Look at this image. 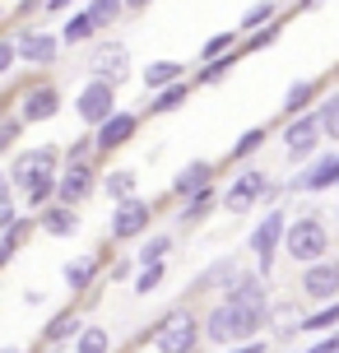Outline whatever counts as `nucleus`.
Instances as JSON below:
<instances>
[{
	"instance_id": "f257e3e1",
	"label": "nucleus",
	"mask_w": 339,
	"mask_h": 353,
	"mask_svg": "<svg viewBox=\"0 0 339 353\" xmlns=\"http://www.w3.org/2000/svg\"><path fill=\"white\" fill-rule=\"evenodd\" d=\"M135 344H154L158 353H200V344H205V312L181 302L172 312H163L149 330H140Z\"/></svg>"
},
{
	"instance_id": "f03ea898",
	"label": "nucleus",
	"mask_w": 339,
	"mask_h": 353,
	"mask_svg": "<svg viewBox=\"0 0 339 353\" xmlns=\"http://www.w3.org/2000/svg\"><path fill=\"white\" fill-rule=\"evenodd\" d=\"M260 325H269V316L247 312V307H237L228 298L205 307V344H218V349H237V344L260 339Z\"/></svg>"
},
{
	"instance_id": "7ed1b4c3",
	"label": "nucleus",
	"mask_w": 339,
	"mask_h": 353,
	"mask_svg": "<svg viewBox=\"0 0 339 353\" xmlns=\"http://www.w3.org/2000/svg\"><path fill=\"white\" fill-rule=\"evenodd\" d=\"M330 251H335V237H330V223H325L316 210L298 214L293 223H288V242H284V256L293 265H321L330 261Z\"/></svg>"
},
{
	"instance_id": "20e7f679",
	"label": "nucleus",
	"mask_w": 339,
	"mask_h": 353,
	"mask_svg": "<svg viewBox=\"0 0 339 353\" xmlns=\"http://www.w3.org/2000/svg\"><path fill=\"white\" fill-rule=\"evenodd\" d=\"M10 112H19L28 125H47L61 117V107H65V98H61V88L52 84V79H42V74H33L28 84H19L14 93H10Z\"/></svg>"
},
{
	"instance_id": "39448f33",
	"label": "nucleus",
	"mask_w": 339,
	"mask_h": 353,
	"mask_svg": "<svg viewBox=\"0 0 339 353\" xmlns=\"http://www.w3.org/2000/svg\"><path fill=\"white\" fill-rule=\"evenodd\" d=\"M65 168V149H56V144H37V149H19L10 168H5V181L14 186V191H28L37 186L42 176H61Z\"/></svg>"
},
{
	"instance_id": "423d86ee",
	"label": "nucleus",
	"mask_w": 339,
	"mask_h": 353,
	"mask_svg": "<svg viewBox=\"0 0 339 353\" xmlns=\"http://www.w3.org/2000/svg\"><path fill=\"white\" fill-rule=\"evenodd\" d=\"M288 210H265L260 214V223L251 228V237H247V251H251V261H256V270L269 279V270H274V256L284 251V242H288Z\"/></svg>"
},
{
	"instance_id": "0eeeda50",
	"label": "nucleus",
	"mask_w": 339,
	"mask_h": 353,
	"mask_svg": "<svg viewBox=\"0 0 339 353\" xmlns=\"http://www.w3.org/2000/svg\"><path fill=\"white\" fill-rule=\"evenodd\" d=\"M279 140H284V159L288 163H311L316 154H321V144H325L321 117H316V112H302V117L279 121Z\"/></svg>"
},
{
	"instance_id": "6e6552de",
	"label": "nucleus",
	"mask_w": 339,
	"mask_h": 353,
	"mask_svg": "<svg viewBox=\"0 0 339 353\" xmlns=\"http://www.w3.org/2000/svg\"><path fill=\"white\" fill-rule=\"evenodd\" d=\"M154 219H158V200H144V195L125 200V205H112L107 242H140V237H149Z\"/></svg>"
},
{
	"instance_id": "1a4fd4ad",
	"label": "nucleus",
	"mask_w": 339,
	"mask_h": 353,
	"mask_svg": "<svg viewBox=\"0 0 339 353\" xmlns=\"http://www.w3.org/2000/svg\"><path fill=\"white\" fill-rule=\"evenodd\" d=\"M84 74H89V79H112V84L121 88L125 79H130V52H125V42H116V37H98V42L89 47Z\"/></svg>"
},
{
	"instance_id": "9d476101",
	"label": "nucleus",
	"mask_w": 339,
	"mask_h": 353,
	"mask_svg": "<svg viewBox=\"0 0 339 353\" xmlns=\"http://www.w3.org/2000/svg\"><path fill=\"white\" fill-rule=\"evenodd\" d=\"M116 112H121V107H116V84H112V79H89V84L74 93V117L89 125V130L112 121Z\"/></svg>"
},
{
	"instance_id": "9b49d317",
	"label": "nucleus",
	"mask_w": 339,
	"mask_h": 353,
	"mask_svg": "<svg viewBox=\"0 0 339 353\" xmlns=\"http://www.w3.org/2000/svg\"><path fill=\"white\" fill-rule=\"evenodd\" d=\"M274 176H265L260 168H242V172L228 181L223 191V210L228 214H251V210H265V191Z\"/></svg>"
},
{
	"instance_id": "f8f14e48",
	"label": "nucleus",
	"mask_w": 339,
	"mask_h": 353,
	"mask_svg": "<svg viewBox=\"0 0 339 353\" xmlns=\"http://www.w3.org/2000/svg\"><path fill=\"white\" fill-rule=\"evenodd\" d=\"M10 33H14V42H19V61H23V65H37V70L56 65V61H61V52H65L61 33H47V28H33V23L10 28Z\"/></svg>"
},
{
	"instance_id": "ddd939ff",
	"label": "nucleus",
	"mask_w": 339,
	"mask_h": 353,
	"mask_svg": "<svg viewBox=\"0 0 339 353\" xmlns=\"http://www.w3.org/2000/svg\"><path fill=\"white\" fill-rule=\"evenodd\" d=\"M288 195H321V191H339V149L335 154H316L302 172L284 181Z\"/></svg>"
},
{
	"instance_id": "4468645a",
	"label": "nucleus",
	"mask_w": 339,
	"mask_h": 353,
	"mask_svg": "<svg viewBox=\"0 0 339 353\" xmlns=\"http://www.w3.org/2000/svg\"><path fill=\"white\" fill-rule=\"evenodd\" d=\"M93 191H103V172H98V163H65L61 176H56V200H65V205H84Z\"/></svg>"
},
{
	"instance_id": "2eb2a0df",
	"label": "nucleus",
	"mask_w": 339,
	"mask_h": 353,
	"mask_svg": "<svg viewBox=\"0 0 339 353\" xmlns=\"http://www.w3.org/2000/svg\"><path fill=\"white\" fill-rule=\"evenodd\" d=\"M298 298L316 302V307L339 302V261H335V256L321 261V265H307L302 274H298Z\"/></svg>"
},
{
	"instance_id": "dca6fc26",
	"label": "nucleus",
	"mask_w": 339,
	"mask_h": 353,
	"mask_svg": "<svg viewBox=\"0 0 339 353\" xmlns=\"http://www.w3.org/2000/svg\"><path fill=\"white\" fill-rule=\"evenodd\" d=\"M242 279V261L237 256H218L191 279V298H214V293H228L232 283Z\"/></svg>"
},
{
	"instance_id": "f3484780",
	"label": "nucleus",
	"mask_w": 339,
	"mask_h": 353,
	"mask_svg": "<svg viewBox=\"0 0 339 353\" xmlns=\"http://www.w3.org/2000/svg\"><path fill=\"white\" fill-rule=\"evenodd\" d=\"M140 121H144V112H116L112 121H103L93 135H98V159H107V154H116V149H125V144L140 135Z\"/></svg>"
},
{
	"instance_id": "a211bd4d",
	"label": "nucleus",
	"mask_w": 339,
	"mask_h": 353,
	"mask_svg": "<svg viewBox=\"0 0 339 353\" xmlns=\"http://www.w3.org/2000/svg\"><path fill=\"white\" fill-rule=\"evenodd\" d=\"M214 163L209 159H196V163H186V168H181L177 176H172V200H191V195H200V191H209V186H214Z\"/></svg>"
},
{
	"instance_id": "6ab92c4d",
	"label": "nucleus",
	"mask_w": 339,
	"mask_h": 353,
	"mask_svg": "<svg viewBox=\"0 0 339 353\" xmlns=\"http://www.w3.org/2000/svg\"><path fill=\"white\" fill-rule=\"evenodd\" d=\"M84 325H89V321H84L79 307H61V312L42 325V344H47V349H52V344H74V339L84 335Z\"/></svg>"
},
{
	"instance_id": "aec40b11",
	"label": "nucleus",
	"mask_w": 339,
	"mask_h": 353,
	"mask_svg": "<svg viewBox=\"0 0 339 353\" xmlns=\"http://www.w3.org/2000/svg\"><path fill=\"white\" fill-rule=\"evenodd\" d=\"M316 103H321V79H293L284 88V103H279V121L302 117V112H316Z\"/></svg>"
},
{
	"instance_id": "412c9836",
	"label": "nucleus",
	"mask_w": 339,
	"mask_h": 353,
	"mask_svg": "<svg viewBox=\"0 0 339 353\" xmlns=\"http://www.w3.org/2000/svg\"><path fill=\"white\" fill-rule=\"evenodd\" d=\"M79 228H84V219L65 200H56V205H47V210L37 214V232H47V237H74Z\"/></svg>"
},
{
	"instance_id": "4be33fe9",
	"label": "nucleus",
	"mask_w": 339,
	"mask_h": 353,
	"mask_svg": "<svg viewBox=\"0 0 339 353\" xmlns=\"http://www.w3.org/2000/svg\"><path fill=\"white\" fill-rule=\"evenodd\" d=\"M181 79H191V74H186V61H172V56H163V61H154V65H144V74H140L144 93H163V88L181 84Z\"/></svg>"
},
{
	"instance_id": "5701e85b",
	"label": "nucleus",
	"mask_w": 339,
	"mask_h": 353,
	"mask_svg": "<svg viewBox=\"0 0 339 353\" xmlns=\"http://www.w3.org/2000/svg\"><path fill=\"white\" fill-rule=\"evenodd\" d=\"M191 93H196V79H181V84L163 88V93H149L144 117H172V112H181V107L191 103Z\"/></svg>"
},
{
	"instance_id": "b1692460",
	"label": "nucleus",
	"mask_w": 339,
	"mask_h": 353,
	"mask_svg": "<svg viewBox=\"0 0 339 353\" xmlns=\"http://www.w3.org/2000/svg\"><path fill=\"white\" fill-rule=\"evenodd\" d=\"M214 205H218V186H209V191L191 195V200H181V210H177V228H181V232L200 228V223H205V219L214 214Z\"/></svg>"
},
{
	"instance_id": "393cba45",
	"label": "nucleus",
	"mask_w": 339,
	"mask_h": 353,
	"mask_svg": "<svg viewBox=\"0 0 339 353\" xmlns=\"http://www.w3.org/2000/svg\"><path fill=\"white\" fill-rule=\"evenodd\" d=\"M302 321H307V312L298 307V298H284V302H274L269 307V325H274V339H293L298 330H302Z\"/></svg>"
},
{
	"instance_id": "a878e982",
	"label": "nucleus",
	"mask_w": 339,
	"mask_h": 353,
	"mask_svg": "<svg viewBox=\"0 0 339 353\" xmlns=\"http://www.w3.org/2000/svg\"><path fill=\"white\" fill-rule=\"evenodd\" d=\"M98 23H93L89 19V10H74V14H65V23H61V42H65V47H93V42H98Z\"/></svg>"
},
{
	"instance_id": "bb28decb",
	"label": "nucleus",
	"mask_w": 339,
	"mask_h": 353,
	"mask_svg": "<svg viewBox=\"0 0 339 353\" xmlns=\"http://www.w3.org/2000/svg\"><path fill=\"white\" fill-rule=\"evenodd\" d=\"M98 270H103V256H84V261H70L61 274H65V288H70L74 298H84V293H93Z\"/></svg>"
},
{
	"instance_id": "cd10ccee",
	"label": "nucleus",
	"mask_w": 339,
	"mask_h": 353,
	"mask_svg": "<svg viewBox=\"0 0 339 353\" xmlns=\"http://www.w3.org/2000/svg\"><path fill=\"white\" fill-rule=\"evenodd\" d=\"M33 232H37V214H23V219H14L10 228H0V261L10 265L19 256V247H23Z\"/></svg>"
},
{
	"instance_id": "c85d7f7f",
	"label": "nucleus",
	"mask_w": 339,
	"mask_h": 353,
	"mask_svg": "<svg viewBox=\"0 0 339 353\" xmlns=\"http://www.w3.org/2000/svg\"><path fill=\"white\" fill-rule=\"evenodd\" d=\"M103 195H107L112 205H125V200L140 195V176L130 172V168H112V172H103Z\"/></svg>"
},
{
	"instance_id": "c756f323",
	"label": "nucleus",
	"mask_w": 339,
	"mask_h": 353,
	"mask_svg": "<svg viewBox=\"0 0 339 353\" xmlns=\"http://www.w3.org/2000/svg\"><path fill=\"white\" fill-rule=\"evenodd\" d=\"M269 135H274V130H269L265 121H260V125H251V130H242V135H237V144L228 149V159H232V163H247V159H256V154L265 149V140H269Z\"/></svg>"
},
{
	"instance_id": "7c9ffc66",
	"label": "nucleus",
	"mask_w": 339,
	"mask_h": 353,
	"mask_svg": "<svg viewBox=\"0 0 339 353\" xmlns=\"http://www.w3.org/2000/svg\"><path fill=\"white\" fill-rule=\"evenodd\" d=\"M237 56H242V52L218 56V61H200V70L191 74V79H196V88H214V84H223V79L232 74V65H237Z\"/></svg>"
},
{
	"instance_id": "2f4dec72",
	"label": "nucleus",
	"mask_w": 339,
	"mask_h": 353,
	"mask_svg": "<svg viewBox=\"0 0 339 353\" xmlns=\"http://www.w3.org/2000/svg\"><path fill=\"white\" fill-rule=\"evenodd\" d=\"M242 28H223V33H214L205 47H200V61H218V56H232V52H242Z\"/></svg>"
},
{
	"instance_id": "473e14b6",
	"label": "nucleus",
	"mask_w": 339,
	"mask_h": 353,
	"mask_svg": "<svg viewBox=\"0 0 339 353\" xmlns=\"http://www.w3.org/2000/svg\"><path fill=\"white\" fill-rule=\"evenodd\" d=\"M279 19V0H256L247 14L237 19V28H242V37L247 33H256V28H265V23H274Z\"/></svg>"
},
{
	"instance_id": "72a5a7b5",
	"label": "nucleus",
	"mask_w": 339,
	"mask_h": 353,
	"mask_svg": "<svg viewBox=\"0 0 339 353\" xmlns=\"http://www.w3.org/2000/svg\"><path fill=\"white\" fill-rule=\"evenodd\" d=\"M84 10H89V19L98 23V33L116 28V19H121V14H130V10H125V0H89Z\"/></svg>"
},
{
	"instance_id": "f704fd0d",
	"label": "nucleus",
	"mask_w": 339,
	"mask_h": 353,
	"mask_svg": "<svg viewBox=\"0 0 339 353\" xmlns=\"http://www.w3.org/2000/svg\"><path fill=\"white\" fill-rule=\"evenodd\" d=\"M302 330L307 335H335L339 330V302H325V307H316V312H307Z\"/></svg>"
},
{
	"instance_id": "c9c22d12",
	"label": "nucleus",
	"mask_w": 339,
	"mask_h": 353,
	"mask_svg": "<svg viewBox=\"0 0 339 353\" xmlns=\"http://www.w3.org/2000/svg\"><path fill=\"white\" fill-rule=\"evenodd\" d=\"M167 251H172V237H167V232H149V237L140 242V251H135V261L140 265H163Z\"/></svg>"
},
{
	"instance_id": "e433bc0d",
	"label": "nucleus",
	"mask_w": 339,
	"mask_h": 353,
	"mask_svg": "<svg viewBox=\"0 0 339 353\" xmlns=\"http://www.w3.org/2000/svg\"><path fill=\"white\" fill-rule=\"evenodd\" d=\"M74 353H112V330L107 325H84V335L74 339Z\"/></svg>"
},
{
	"instance_id": "4c0bfd02",
	"label": "nucleus",
	"mask_w": 339,
	"mask_h": 353,
	"mask_svg": "<svg viewBox=\"0 0 339 353\" xmlns=\"http://www.w3.org/2000/svg\"><path fill=\"white\" fill-rule=\"evenodd\" d=\"M316 117H321L325 140H335V144H339V88H335V93H325L321 103H316Z\"/></svg>"
},
{
	"instance_id": "58836bf2",
	"label": "nucleus",
	"mask_w": 339,
	"mask_h": 353,
	"mask_svg": "<svg viewBox=\"0 0 339 353\" xmlns=\"http://www.w3.org/2000/svg\"><path fill=\"white\" fill-rule=\"evenodd\" d=\"M284 37V14L274 19V23H265V28H256V33H247V42H242V52H265V47H274Z\"/></svg>"
},
{
	"instance_id": "ea45409f",
	"label": "nucleus",
	"mask_w": 339,
	"mask_h": 353,
	"mask_svg": "<svg viewBox=\"0 0 339 353\" xmlns=\"http://www.w3.org/2000/svg\"><path fill=\"white\" fill-rule=\"evenodd\" d=\"M93 159H98V135L93 130H84L65 144V163H93Z\"/></svg>"
},
{
	"instance_id": "a19ab883",
	"label": "nucleus",
	"mask_w": 339,
	"mask_h": 353,
	"mask_svg": "<svg viewBox=\"0 0 339 353\" xmlns=\"http://www.w3.org/2000/svg\"><path fill=\"white\" fill-rule=\"evenodd\" d=\"M163 279H167V261L163 265H140V274H135V293L140 298H149V293H158Z\"/></svg>"
},
{
	"instance_id": "79ce46f5",
	"label": "nucleus",
	"mask_w": 339,
	"mask_h": 353,
	"mask_svg": "<svg viewBox=\"0 0 339 353\" xmlns=\"http://www.w3.org/2000/svg\"><path fill=\"white\" fill-rule=\"evenodd\" d=\"M23 117H19V112H10V107H5V121H0V149H14L19 144V135H23Z\"/></svg>"
},
{
	"instance_id": "37998d69",
	"label": "nucleus",
	"mask_w": 339,
	"mask_h": 353,
	"mask_svg": "<svg viewBox=\"0 0 339 353\" xmlns=\"http://www.w3.org/2000/svg\"><path fill=\"white\" fill-rule=\"evenodd\" d=\"M14 65H23L19 61V42H14V33H5L0 37V74H10Z\"/></svg>"
},
{
	"instance_id": "c03bdc74",
	"label": "nucleus",
	"mask_w": 339,
	"mask_h": 353,
	"mask_svg": "<svg viewBox=\"0 0 339 353\" xmlns=\"http://www.w3.org/2000/svg\"><path fill=\"white\" fill-rule=\"evenodd\" d=\"M135 274H140V261H125V256H121V261H112V279H116V283L135 279Z\"/></svg>"
},
{
	"instance_id": "a18cd8bd",
	"label": "nucleus",
	"mask_w": 339,
	"mask_h": 353,
	"mask_svg": "<svg viewBox=\"0 0 339 353\" xmlns=\"http://www.w3.org/2000/svg\"><path fill=\"white\" fill-rule=\"evenodd\" d=\"M33 10L42 14V10H47V0H19V5H14V14H19V19H28Z\"/></svg>"
},
{
	"instance_id": "49530a36",
	"label": "nucleus",
	"mask_w": 339,
	"mask_h": 353,
	"mask_svg": "<svg viewBox=\"0 0 339 353\" xmlns=\"http://www.w3.org/2000/svg\"><path fill=\"white\" fill-rule=\"evenodd\" d=\"M269 344H265V335L260 339H251V344H237V349H223V353H265Z\"/></svg>"
},
{
	"instance_id": "de8ad7c7",
	"label": "nucleus",
	"mask_w": 339,
	"mask_h": 353,
	"mask_svg": "<svg viewBox=\"0 0 339 353\" xmlns=\"http://www.w3.org/2000/svg\"><path fill=\"white\" fill-rule=\"evenodd\" d=\"M47 14H74V0H47Z\"/></svg>"
},
{
	"instance_id": "09e8293b",
	"label": "nucleus",
	"mask_w": 339,
	"mask_h": 353,
	"mask_svg": "<svg viewBox=\"0 0 339 353\" xmlns=\"http://www.w3.org/2000/svg\"><path fill=\"white\" fill-rule=\"evenodd\" d=\"M302 353H335V335H321L311 349H302Z\"/></svg>"
},
{
	"instance_id": "8fccbe9b",
	"label": "nucleus",
	"mask_w": 339,
	"mask_h": 353,
	"mask_svg": "<svg viewBox=\"0 0 339 353\" xmlns=\"http://www.w3.org/2000/svg\"><path fill=\"white\" fill-rule=\"evenodd\" d=\"M325 0H293V10H298V14H311V10H321Z\"/></svg>"
},
{
	"instance_id": "3c124183",
	"label": "nucleus",
	"mask_w": 339,
	"mask_h": 353,
	"mask_svg": "<svg viewBox=\"0 0 339 353\" xmlns=\"http://www.w3.org/2000/svg\"><path fill=\"white\" fill-rule=\"evenodd\" d=\"M144 5H154V0H125V10H130V14H140Z\"/></svg>"
},
{
	"instance_id": "603ef678",
	"label": "nucleus",
	"mask_w": 339,
	"mask_h": 353,
	"mask_svg": "<svg viewBox=\"0 0 339 353\" xmlns=\"http://www.w3.org/2000/svg\"><path fill=\"white\" fill-rule=\"evenodd\" d=\"M0 353H23V349H14V344H10V349H0Z\"/></svg>"
},
{
	"instance_id": "864d4df0",
	"label": "nucleus",
	"mask_w": 339,
	"mask_h": 353,
	"mask_svg": "<svg viewBox=\"0 0 339 353\" xmlns=\"http://www.w3.org/2000/svg\"><path fill=\"white\" fill-rule=\"evenodd\" d=\"M335 353H339V330H335Z\"/></svg>"
},
{
	"instance_id": "5fc2aeb1",
	"label": "nucleus",
	"mask_w": 339,
	"mask_h": 353,
	"mask_svg": "<svg viewBox=\"0 0 339 353\" xmlns=\"http://www.w3.org/2000/svg\"><path fill=\"white\" fill-rule=\"evenodd\" d=\"M335 228H339V210H335Z\"/></svg>"
},
{
	"instance_id": "6e6d98bb",
	"label": "nucleus",
	"mask_w": 339,
	"mask_h": 353,
	"mask_svg": "<svg viewBox=\"0 0 339 353\" xmlns=\"http://www.w3.org/2000/svg\"><path fill=\"white\" fill-rule=\"evenodd\" d=\"M335 261H339V251H335Z\"/></svg>"
}]
</instances>
